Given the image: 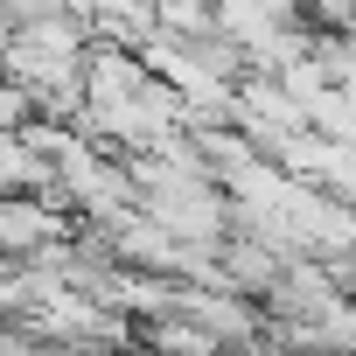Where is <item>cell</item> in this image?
Returning a JSON list of instances; mask_svg holds the SVG:
<instances>
[{"label":"cell","mask_w":356,"mask_h":356,"mask_svg":"<svg viewBox=\"0 0 356 356\" xmlns=\"http://www.w3.org/2000/svg\"><path fill=\"white\" fill-rule=\"evenodd\" d=\"M77 217H56L42 196H29V189H15V196H0V252H35L42 238H63Z\"/></svg>","instance_id":"obj_1"},{"label":"cell","mask_w":356,"mask_h":356,"mask_svg":"<svg viewBox=\"0 0 356 356\" xmlns=\"http://www.w3.org/2000/svg\"><path fill=\"white\" fill-rule=\"evenodd\" d=\"M154 29L196 42V35H210V29H217V0H154Z\"/></svg>","instance_id":"obj_2"},{"label":"cell","mask_w":356,"mask_h":356,"mask_svg":"<svg viewBox=\"0 0 356 356\" xmlns=\"http://www.w3.org/2000/svg\"><path fill=\"white\" fill-rule=\"evenodd\" d=\"M300 22L307 29H356V0H300Z\"/></svg>","instance_id":"obj_3"},{"label":"cell","mask_w":356,"mask_h":356,"mask_svg":"<svg viewBox=\"0 0 356 356\" xmlns=\"http://www.w3.org/2000/svg\"><path fill=\"white\" fill-rule=\"evenodd\" d=\"M119 356H168V349H154V342H140V335H133V342H126Z\"/></svg>","instance_id":"obj_4"},{"label":"cell","mask_w":356,"mask_h":356,"mask_svg":"<svg viewBox=\"0 0 356 356\" xmlns=\"http://www.w3.org/2000/svg\"><path fill=\"white\" fill-rule=\"evenodd\" d=\"M8 35H15V22H8V8H0V42H8Z\"/></svg>","instance_id":"obj_5"}]
</instances>
